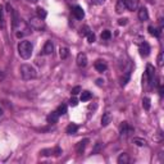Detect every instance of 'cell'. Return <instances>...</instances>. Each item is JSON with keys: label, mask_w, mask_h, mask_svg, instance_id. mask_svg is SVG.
<instances>
[{"label": "cell", "mask_w": 164, "mask_h": 164, "mask_svg": "<svg viewBox=\"0 0 164 164\" xmlns=\"http://www.w3.org/2000/svg\"><path fill=\"white\" fill-rule=\"evenodd\" d=\"M32 50H33V46L30 41L27 40H23L19 42V45H18V54H19V57L22 59H28L31 58L32 55Z\"/></svg>", "instance_id": "cell-1"}, {"label": "cell", "mask_w": 164, "mask_h": 164, "mask_svg": "<svg viewBox=\"0 0 164 164\" xmlns=\"http://www.w3.org/2000/svg\"><path fill=\"white\" fill-rule=\"evenodd\" d=\"M19 72H21V76L25 81L36 78V69L30 64H22L21 68H19Z\"/></svg>", "instance_id": "cell-2"}, {"label": "cell", "mask_w": 164, "mask_h": 164, "mask_svg": "<svg viewBox=\"0 0 164 164\" xmlns=\"http://www.w3.org/2000/svg\"><path fill=\"white\" fill-rule=\"evenodd\" d=\"M28 25L31 26V28L35 30V31H44L45 30L44 19H41L39 17H31L28 21Z\"/></svg>", "instance_id": "cell-3"}, {"label": "cell", "mask_w": 164, "mask_h": 164, "mask_svg": "<svg viewBox=\"0 0 164 164\" xmlns=\"http://www.w3.org/2000/svg\"><path fill=\"white\" fill-rule=\"evenodd\" d=\"M145 77L148 78V83H149V87H154V81H155V69L151 64L146 65V73H145Z\"/></svg>", "instance_id": "cell-4"}, {"label": "cell", "mask_w": 164, "mask_h": 164, "mask_svg": "<svg viewBox=\"0 0 164 164\" xmlns=\"http://www.w3.org/2000/svg\"><path fill=\"white\" fill-rule=\"evenodd\" d=\"M133 133V127H131L127 122H123L120 124V136L122 137H127Z\"/></svg>", "instance_id": "cell-5"}, {"label": "cell", "mask_w": 164, "mask_h": 164, "mask_svg": "<svg viewBox=\"0 0 164 164\" xmlns=\"http://www.w3.org/2000/svg\"><path fill=\"white\" fill-rule=\"evenodd\" d=\"M76 62H77V65L80 67V68H85V67L87 65V55L85 53H80L77 55Z\"/></svg>", "instance_id": "cell-6"}, {"label": "cell", "mask_w": 164, "mask_h": 164, "mask_svg": "<svg viewBox=\"0 0 164 164\" xmlns=\"http://www.w3.org/2000/svg\"><path fill=\"white\" fill-rule=\"evenodd\" d=\"M72 14L75 16L76 19H82V18L85 17V12H83L82 7H80V5H76V7L72 9Z\"/></svg>", "instance_id": "cell-7"}, {"label": "cell", "mask_w": 164, "mask_h": 164, "mask_svg": "<svg viewBox=\"0 0 164 164\" xmlns=\"http://www.w3.org/2000/svg\"><path fill=\"white\" fill-rule=\"evenodd\" d=\"M87 144H89V138L81 140V141L76 145V151H77V154H82L83 151H85V149H86V145H87Z\"/></svg>", "instance_id": "cell-8"}, {"label": "cell", "mask_w": 164, "mask_h": 164, "mask_svg": "<svg viewBox=\"0 0 164 164\" xmlns=\"http://www.w3.org/2000/svg\"><path fill=\"white\" fill-rule=\"evenodd\" d=\"M140 54H141V57H148L150 54V46L146 41L141 42V45H140Z\"/></svg>", "instance_id": "cell-9"}, {"label": "cell", "mask_w": 164, "mask_h": 164, "mask_svg": "<svg viewBox=\"0 0 164 164\" xmlns=\"http://www.w3.org/2000/svg\"><path fill=\"white\" fill-rule=\"evenodd\" d=\"M54 51V44L51 41H46L45 45H44V49H42V54L44 55H50Z\"/></svg>", "instance_id": "cell-10"}, {"label": "cell", "mask_w": 164, "mask_h": 164, "mask_svg": "<svg viewBox=\"0 0 164 164\" xmlns=\"http://www.w3.org/2000/svg\"><path fill=\"white\" fill-rule=\"evenodd\" d=\"M106 64L105 62H103V60H96L95 62V69L99 72V73H103V72H105L106 71Z\"/></svg>", "instance_id": "cell-11"}, {"label": "cell", "mask_w": 164, "mask_h": 164, "mask_svg": "<svg viewBox=\"0 0 164 164\" xmlns=\"http://www.w3.org/2000/svg\"><path fill=\"white\" fill-rule=\"evenodd\" d=\"M137 16H138V19L142 21V22L149 19V13H148V9H146V8H140Z\"/></svg>", "instance_id": "cell-12"}, {"label": "cell", "mask_w": 164, "mask_h": 164, "mask_svg": "<svg viewBox=\"0 0 164 164\" xmlns=\"http://www.w3.org/2000/svg\"><path fill=\"white\" fill-rule=\"evenodd\" d=\"M126 8L130 10H136L138 8V0H126Z\"/></svg>", "instance_id": "cell-13"}, {"label": "cell", "mask_w": 164, "mask_h": 164, "mask_svg": "<svg viewBox=\"0 0 164 164\" xmlns=\"http://www.w3.org/2000/svg\"><path fill=\"white\" fill-rule=\"evenodd\" d=\"M126 9V0H117V5H115V12L120 14Z\"/></svg>", "instance_id": "cell-14"}, {"label": "cell", "mask_w": 164, "mask_h": 164, "mask_svg": "<svg viewBox=\"0 0 164 164\" xmlns=\"http://www.w3.org/2000/svg\"><path fill=\"white\" fill-rule=\"evenodd\" d=\"M110 120H112V114L109 113V112H106V113H104L103 114V117H101V126H108L109 123H110Z\"/></svg>", "instance_id": "cell-15"}, {"label": "cell", "mask_w": 164, "mask_h": 164, "mask_svg": "<svg viewBox=\"0 0 164 164\" xmlns=\"http://www.w3.org/2000/svg\"><path fill=\"white\" fill-rule=\"evenodd\" d=\"M117 162H118V164H128V163H130V156H128V154L122 153V154L118 156Z\"/></svg>", "instance_id": "cell-16"}, {"label": "cell", "mask_w": 164, "mask_h": 164, "mask_svg": "<svg viewBox=\"0 0 164 164\" xmlns=\"http://www.w3.org/2000/svg\"><path fill=\"white\" fill-rule=\"evenodd\" d=\"M58 119H59V114L57 112H53V113H50L49 115H47V122L49 123H57Z\"/></svg>", "instance_id": "cell-17"}, {"label": "cell", "mask_w": 164, "mask_h": 164, "mask_svg": "<svg viewBox=\"0 0 164 164\" xmlns=\"http://www.w3.org/2000/svg\"><path fill=\"white\" fill-rule=\"evenodd\" d=\"M67 133L68 135H73V133H76L77 131H78V126L77 124H75V123H71L68 127H67Z\"/></svg>", "instance_id": "cell-18"}, {"label": "cell", "mask_w": 164, "mask_h": 164, "mask_svg": "<svg viewBox=\"0 0 164 164\" xmlns=\"http://www.w3.org/2000/svg\"><path fill=\"white\" fill-rule=\"evenodd\" d=\"M91 32V30H90V27L89 26H82L81 28H80V36H82V37H85V36H87L89 33Z\"/></svg>", "instance_id": "cell-19"}, {"label": "cell", "mask_w": 164, "mask_h": 164, "mask_svg": "<svg viewBox=\"0 0 164 164\" xmlns=\"http://www.w3.org/2000/svg\"><path fill=\"white\" fill-rule=\"evenodd\" d=\"M0 28H5V18H4V8L0 5Z\"/></svg>", "instance_id": "cell-20"}, {"label": "cell", "mask_w": 164, "mask_h": 164, "mask_svg": "<svg viewBox=\"0 0 164 164\" xmlns=\"http://www.w3.org/2000/svg\"><path fill=\"white\" fill-rule=\"evenodd\" d=\"M91 98H92V95H91L90 91H82V94H81V101H89Z\"/></svg>", "instance_id": "cell-21"}, {"label": "cell", "mask_w": 164, "mask_h": 164, "mask_svg": "<svg viewBox=\"0 0 164 164\" xmlns=\"http://www.w3.org/2000/svg\"><path fill=\"white\" fill-rule=\"evenodd\" d=\"M59 55L62 59H67L69 55V50L67 49V47H60V50H59Z\"/></svg>", "instance_id": "cell-22"}, {"label": "cell", "mask_w": 164, "mask_h": 164, "mask_svg": "<svg viewBox=\"0 0 164 164\" xmlns=\"http://www.w3.org/2000/svg\"><path fill=\"white\" fill-rule=\"evenodd\" d=\"M149 32H150V35H153V36H156V37H159L160 33H162V28L156 30V28H154L153 26H150V27H149Z\"/></svg>", "instance_id": "cell-23"}, {"label": "cell", "mask_w": 164, "mask_h": 164, "mask_svg": "<svg viewBox=\"0 0 164 164\" xmlns=\"http://www.w3.org/2000/svg\"><path fill=\"white\" fill-rule=\"evenodd\" d=\"M36 12H37V17L41 18V19H45L46 16H47L46 10H45L44 8H37V9H36Z\"/></svg>", "instance_id": "cell-24"}, {"label": "cell", "mask_w": 164, "mask_h": 164, "mask_svg": "<svg viewBox=\"0 0 164 164\" xmlns=\"http://www.w3.org/2000/svg\"><path fill=\"white\" fill-rule=\"evenodd\" d=\"M133 142H135L137 146H145V145H146V141H145L144 138H140V137H135V138H133Z\"/></svg>", "instance_id": "cell-25"}, {"label": "cell", "mask_w": 164, "mask_h": 164, "mask_svg": "<svg viewBox=\"0 0 164 164\" xmlns=\"http://www.w3.org/2000/svg\"><path fill=\"white\" fill-rule=\"evenodd\" d=\"M142 106L145 110H149L150 109V99L148 98V96H145V98L142 99Z\"/></svg>", "instance_id": "cell-26"}, {"label": "cell", "mask_w": 164, "mask_h": 164, "mask_svg": "<svg viewBox=\"0 0 164 164\" xmlns=\"http://www.w3.org/2000/svg\"><path fill=\"white\" fill-rule=\"evenodd\" d=\"M112 37V33L110 31H108V30H105V31L101 32V40H109Z\"/></svg>", "instance_id": "cell-27"}, {"label": "cell", "mask_w": 164, "mask_h": 164, "mask_svg": "<svg viewBox=\"0 0 164 164\" xmlns=\"http://www.w3.org/2000/svg\"><path fill=\"white\" fill-rule=\"evenodd\" d=\"M57 113H58L59 115H63V114H65V113H67V105H65V104L59 105V108H58Z\"/></svg>", "instance_id": "cell-28"}, {"label": "cell", "mask_w": 164, "mask_h": 164, "mask_svg": "<svg viewBox=\"0 0 164 164\" xmlns=\"http://www.w3.org/2000/svg\"><path fill=\"white\" fill-rule=\"evenodd\" d=\"M87 40H89L90 44H92V42H95V33H94V32H90V33L87 35Z\"/></svg>", "instance_id": "cell-29"}, {"label": "cell", "mask_w": 164, "mask_h": 164, "mask_svg": "<svg viewBox=\"0 0 164 164\" xmlns=\"http://www.w3.org/2000/svg\"><path fill=\"white\" fill-rule=\"evenodd\" d=\"M158 65H159V67L163 65V53L162 51L159 53V55H158Z\"/></svg>", "instance_id": "cell-30"}, {"label": "cell", "mask_w": 164, "mask_h": 164, "mask_svg": "<svg viewBox=\"0 0 164 164\" xmlns=\"http://www.w3.org/2000/svg\"><path fill=\"white\" fill-rule=\"evenodd\" d=\"M80 92H81V87L80 86H76V87H73V90H72V95H77Z\"/></svg>", "instance_id": "cell-31"}, {"label": "cell", "mask_w": 164, "mask_h": 164, "mask_svg": "<svg viewBox=\"0 0 164 164\" xmlns=\"http://www.w3.org/2000/svg\"><path fill=\"white\" fill-rule=\"evenodd\" d=\"M118 25H119V26H124V25H127V18H120V19L118 21Z\"/></svg>", "instance_id": "cell-32"}, {"label": "cell", "mask_w": 164, "mask_h": 164, "mask_svg": "<svg viewBox=\"0 0 164 164\" xmlns=\"http://www.w3.org/2000/svg\"><path fill=\"white\" fill-rule=\"evenodd\" d=\"M69 104H71L72 106H76V105L78 104V101H77V99L73 98V99H71V100H69Z\"/></svg>", "instance_id": "cell-33"}, {"label": "cell", "mask_w": 164, "mask_h": 164, "mask_svg": "<svg viewBox=\"0 0 164 164\" xmlns=\"http://www.w3.org/2000/svg\"><path fill=\"white\" fill-rule=\"evenodd\" d=\"M100 146H101V144H100V142H98V145H96V146H95V149H94V153H95V154H96V153H98V151H99Z\"/></svg>", "instance_id": "cell-34"}, {"label": "cell", "mask_w": 164, "mask_h": 164, "mask_svg": "<svg viewBox=\"0 0 164 164\" xmlns=\"http://www.w3.org/2000/svg\"><path fill=\"white\" fill-rule=\"evenodd\" d=\"M103 83H104V81H103L101 78H99V80H96V85H98V86H101Z\"/></svg>", "instance_id": "cell-35"}, {"label": "cell", "mask_w": 164, "mask_h": 164, "mask_svg": "<svg viewBox=\"0 0 164 164\" xmlns=\"http://www.w3.org/2000/svg\"><path fill=\"white\" fill-rule=\"evenodd\" d=\"M4 78H5V75H4V72H2V71H0V82H2V81L4 80Z\"/></svg>", "instance_id": "cell-36"}, {"label": "cell", "mask_w": 164, "mask_h": 164, "mask_svg": "<svg viewBox=\"0 0 164 164\" xmlns=\"http://www.w3.org/2000/svg\"><path fill=\"white\" fill-rule=\"evenodd\" d=\"M94 2H95L96 4H103V3H104V0H94Z\"/></svg>", "instance_id": "cell-37"}, {"label": "cell", "mask_w": 164, "mask_h": 164, "mask_svg": "<svg viewBox=\"0 0 164 164\" xmlns=\"http://www.w3.org/2000/svg\"><path fill=\"white\" fill-rule=\"evenodd\" d=\"M27 2H28V3H37L39 0H27Z\"/></svg>", "instance_id": "cell-38"}, {"label": "cell", "mask_w": 164, "mask_h": 164, "mask_svg": "<svg viewBox=\"0 0 164 164\" xmlns=\"http://www.w3.org/2000/svg\"><path fill=\"white\" fill-rule=\"evenodd\" d=\"M2 117H3V110L0 109V118H2Z\"/></svg>", "instance_id": "cell-39"}]
</instances>
